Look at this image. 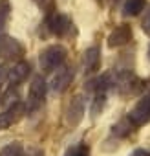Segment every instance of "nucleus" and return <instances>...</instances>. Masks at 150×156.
<instances>
[{"mask_svg":"<svg viewBox=\"0 0 150 156\" xmlns=\"http://www.w3.org/2000/svg\"><path fill=\"white\" fill-rule=\"evenodd\" d=\"M66 55H68V50L60 44H51L48 48H44L39 55V62H40V68L44 73H51L55 72L57 68L62 66V62L66 61Z\"/></svg>","mask_w":150,"mask_h":156,"instance_id":"nucleus-1","label":"nucleus"},{"mask_svg":"<svg viewBox=\"0 0 150 156\" xmlns=\"http://www.w3.org/2000/svg\"><path fill=\"white\" fill-rule=\"evenodd\" d=\"M46 90H48V85L44 81L42 75H35L31 79V85H29V92H28V105H26V110L28 112H35L44 98H46Z\"/></svg>","mask_w":150,"mask_h":156,"instance_id":"nucleus-2","label":"nucleus"},{"mask_svg":"<svg viewBox=\"0 0 150 156\" xmlns=\"http://www.w3.org/2000/svg\"><path fill=\"white\" fill-rule=\"evenodd\" d=\"M128 119L134 123V127H141V125L150 121V92L143 99L137 101V105L130 110Z\"/></svg>","mask_w":150,"mask_h":156,"instance_id":"nucleus-3","label":"nucleus"},{"mask_svg":"<svg viewBox=\"0 0 150 156\" xmlns=\"http://www.w3.org/2000/svg\"><path fill=\"white\" fill-rule=\"evenodd\" d=\"M26 112V107L22 105V103H13L11 107H8L4 112H0V130H6V129H9L13 123H17L20 118H22V114Z\"/></svg>","mask_w":150,"mask_h":156,"instance_id":"nucleus-4","label":"nucleus"},{"mask_svg":"<svg viewBox=\"0 0 150 156\" xmlns=\"http://www.w3.org/2000/svg\"><path fill=\"white\" fill-rule=\"evenodd\" d=\"M84 118V99L81 96H75L70 105H68V112H66V121L71 127H77Z\"/></svg>","mask_w":150,"mask_h":156,"instance_id":"nucleus-5","label":"nucleus"},{"mask_svg":"<svg viewBox=\"0 0 150 156\" xmlns=\"http://www.w3.org/2000/svg\"><path fill=\"white\" fill-rule=\"evenodd\" d=\"M71 81H73V68L60 66V68H57V73L51 79V88L55 92H64L71 85Z\"/></svg>","mask_w":150,"mask_h":156,"instance_id":"nucleus-6","label":"nucleus"},{"mask_svg":"<svg viewBox=\"0 0 150 156\" xmlns=\"http://www.w3.org/2000/svg\"><path fill=\"white\" fill-rule=\"evenodd\" d=\"M48 26H49V30H51L53 35L64 37L70 31V28H71V20L66 15H62V13H53L49 17V20H48Z\"/></svg>","mask_w":150,"mask_h":156,"instance_id":"nucleus-7","label":"nucleus"},{"mask_svg":"<svg viewBox=\"0 0 150 156\" xmlns=\"http://www.w3.org/2000/svg\"><path fill=\"white\" fill-rule=\"evenodd\" d=\"M130 39H132V30H130V26L121 24V26H117V28L108 35V46H110V48H119V46L126 44Z\"/></svg>","mask_w":150,"mask_h":156,"instance_id":"nucleus-8","label":"nucleus"},{"mask_svg":"<svg viewBox=\"0 0 150 156\" xmlns=\"http://www.w3.org/2000/svg\"><path fill=\"white\" fill-rule=\"evenodd\" d=\"M29 70H31V66H29V62H26V61H19L11 70H8V77H9V85L11 87H17L19 83H22L26 77L29 75Z\"/></svg>","mask_w":150,"mask_h":156,"instance_id":"nucleus-9","label":"nucleus"},{"mask_svg":"<svg viewBox=\"0 0 150 156\" xmlns=\"http://www.w3.org/2000/svg\"><path fill=\"white\" fill-rule=\"evenodd\" d=\"M2 55L6 59H20L24 55V48L22 44L17 41V39H9V37H4V42H2Z\"/></svg>","mask_w":150,"mask_h":156,"instance_id":"nucleus-10","label":"nucleus"},{"mask_svg":"<svg viewBox=\"0 0 150 156\" xmlns=\"http://www.w3.org/2000/svg\"><path fill=\"white\" fill-rule=\"evenodd\" d=\"M101 64V50L97 46H92L88 48L84 53H83V66H84V72H95Z\"/></svg>","mask_w":150,"mask_h":156,"instance_id":"nucleus-11","label":"nucleus"},{"mask_svg":"<svg viewBox=\"0 0 150 156\" xmlns=\"http://www.w3.org/2000/svg\"><path fill=\"white\" fill-rule=\"evenodd\" d=\"M108 87H112L110 75H101V77H95V79H92V81L86 83V90L95 92V94H103Z\"/></svg>","mask_w":150,"mask_h":156,"instance_id":"nucleus-12","label":"nucleus"},{"mask_svg":"<svg viewBox=\"0 0 150 156\" xmlns=\"http://www.w3.org/2000/svg\"><path fill=\"white\" fill-rule=\"evenodd\" d=\"M145 9V0H126L123 6V15L124 17H135Z\"/></svg>","mask_w":150,"mask_h":156,"instance_id":"nucleus-13","label":"nucleus"},{"mask_svg":"<svg viewBox=\"0 0 150 156\" xmlns=\"http://www.w3.org/2000/svg\"><path fill=\"white\" fill-rule=\"evenodd\" d=\"M0 156H26V151L20 141H13L0 149Z\"/></svg>","mask_w":150,"mask_h":156,"instance_id":"nucleus-14","label":"nucleus"},{"mask_svg":"<svg viewBox=\"0 0 150 156\" xmlns=\"http://www.w3.org/2000/svg\"><path fill=\"white\" fill-rule=\"evenodd\" d=\"M132 130H134V123H132L128 118L121 119V121H119V123H115V125H114V129H112V132H114L115 136H121V138L128 136Z\"/></svg>","mask_w":150,"mask_h":156,"instance_id":"nucleus-15","label":"nucleus"},{"mask_svg":"<svg viewBox=\"0 0 150 156\" xmlns=\"http://www.w3.org/2000/svg\"><path fill=\"white\" fill-rule=\"evenodd\" d=\"M8 19H9V2L8 0H0V33L4 31Z\"/></svg>","mask_w":150,"mask_h":156,"instance_id":"nucleus-16","label":"nucleus"},{"mask_svg":"<svg viewBox=\"0 0 150 156\" xmlns=\"http://www.w3.org/2000/svg\"><path fill=\"white\" fill-rule=\"evenodd\" d=\"M64 156H90V151L84 143H79V145H73L66 151Z\"/></svg>","mask_w":150,"mask_h":156,"instance_id":"nucleus-17","label":"nucleus"},{"mask_svg":"<svg viewBox=\"0 0 150 156\" xmlns=\"http://www.w3.org/2000/svg\"><path fill=\"white\" fill-rule=\"evenodd\" d=\"M104 103H106L104 94H97V96H95V99H94V105H92V116H94V118L101 114V110L104 108Z\"/></svg>","mask_w":150,"mask_h":156,"instance_id":"nucleus-18","label":"nucleus"},{"mask_svg":"<svg viewBox=\"0 0 150 156\" xmlns=\"http://www.w3.org/2000/svg\"><path fill=\"white\" fill-rule=\"evenodd\" d=\"M141 28H143V31H145L146 35H150V6H148L146 11H145V17H143V20H141Z\"/></svg>","mask_w":150,"mask_h":156,"instance_id":"nucleus-19","label":"nucleus"},{"mask_svg":"<svg viewBox=\"0 0 150 156\" xmlns=\"http://www.w3.org/2000/svg\"><path fill=\"white\" fill-rule=\"evenodd\" d=\"M6 77H8V70L4 66H0V90H2V85L6 81Z\"/></svg>","mask_w":150,"mask_h":156,"instance_id":"nucleus-20","label":"nucleus"},{"mask_svg":"<svg viewBox=\"0 0 150 156\" xmlns=\"http://www.w3.org/2000/svg\"><path fill=\"white\" fill-rule=\"evenodd\" d=\"M130 156H150V152H148V151H145V149H135Z\"/></svg>","mask_w":150,"mask_h":156,"instance_id":"nucleus-21","label":"nucleus"},{"mask_svg":"<svg viewBox=\"0 0 150 156\" xmlns=\"http://www.w3.org/2000/svg\"><path fill=\"white\" fill-rule=\"evenodd\" d=\"M2 42H4V35L0 33V55H2Z\"/></svg>","mask_w":150,"mask_h":156,"instance_id":"nucleus-22","label":"nucleus"},{"mask_svg":"<svg viewBox=\"0 0 150 156\" xmlns=\"http://www.w3.org/2000/svg\"><path fill=\"white\" fill-rule=\"evenodd\" d=\"M148 59H150V48H148Z\"/></svg>","mask_w":150,"mask_h":156,"instance_id":"nucleus-23","label":"nucleus"},{"mask_svg":"<svg viewBox=\"0 0 150 156\" xmlns=\"http://www.w3.org/2000/svg\"><path fill=\"white\" fill-rule=\"evenodd\" d=\"M114 2H117V0H114Z\"/></svg>","mask_w":150,"mask_h":156,"instance_id":"nucleus-24","label":"nucleus"}]
</instances>
